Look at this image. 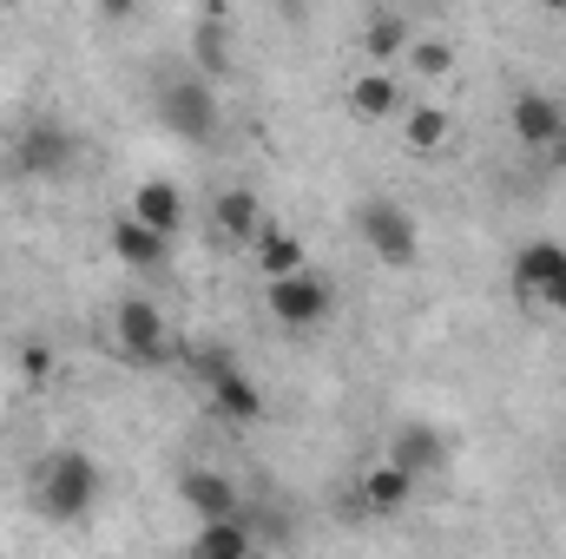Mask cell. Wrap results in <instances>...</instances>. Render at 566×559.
I'll list each match as a JSON object with an SVG mask.
<instances>
[{
	"label": "cell",
	"instance_id": "cell-18",
	"mask_svg": "<svg viewBox=\"0 0 566 559\" xmlns=\"http://www.w3.org/2000/svg\"><path fill=\"white\" fill-rule=\"evenodd\" d=\"M409 40H416L409 13H369V27H363V53H369L376 66H396V60L409 53Z\"/></svg>",
	"mask_w": 566,
	"mask_h": 559
},
{
	"label": "cell",
	"instance_id": "cell-24",
	"mask_svg": "<svg viewBox=\"0 0 566 559\" xmlns=\"http://www.w3.org/2000/svg\"><path fill=\"white\" fill-rule=\"evenodd\" d=\"M133 7H139V0H99V13H106V20H133Z\"/></svg>",
	"mask_w": 566,
	"mask_h": 559
},
{
	"label": "cell",
	"instance_id": "cell-16",
	"mask_svg": "<svg viewBox=\"0 0 566 559\" xmlns=\"http://www.w3.org/2000/svg\"><path fill=\"white\" fill-rule=\"evenodd\" d=\"M251 547H258L251 507H244V514H218V520H205L198 540H191V553H205V559H244Z\"/></svg>",
	"mask_w": 566,
	"mask_h": 559
},
{
	"label": "cell",
	"instance_id": "cell-3",
	"mask_svg": "<svg viewBox=\"0 0 566 559\" xmlns=\"http://www.w3.org/2000/svg\"><path fill=\"white\" fill-rule=\"evenodd\" d=\"M356 238L369 244V257L376 264H416V251H422V231H416V218H409V204H396V198H363V211H356Z\"/></svg>",
	"mask_w": 566,
	"mask_h": 559
},
{
	"label": "cell",
	"instance_id": "cell-15",
	"mask_svg": "<svg viewBox=\"0 0 566 559\" xmlns=\"http://www.w3.org/2000/svg\"><path fill=\"white\" fill-rule=\"evenodd\" d=\"M211 231H218L224 244H258V231H264V211H258V191H244V184H231V191H218V198H211Z\"/></svg>",
	"mask_w": 566,
	"mask_h": 559
},
{
	"label": "cell",
	"instance_id": "cell-4",
	"mask_svg": "<svg viewBox=\"0 0 566 559\" xmlns=\"http://www.w3.org/2000/svg\"><path fill=\"white\" fill-rule=\"evenodd\" d=\"M113 336H119V356H126V362H145V369L171 356V329H165L158 303H145V296H119V309H113Z\"/></svg>",
	"mask_w": 566,
	"mask_h": 559
},
{
	"label": "cell",
	"instance_id": "cell-13",
	"mask_svg": "<svg viewBox=\"0 0 566 559\" xmlns=\"http://www.w3.org/2000/svg\"><path fill=\"white\" fill-rule=\"evenodd\" d=\"M389 461H402L416 481H422V474H441V467H448V434L428 428V421H402V428L389 434Z\"/></svg>",
	"mask_w": 566,
	"mask_h": 559
},
{
	"label": "cell",
	"instance_id": "cell-26",
	"mask_svg": "<svg viewBox=\"0 0 566 559\" xmlns=\"http://www.w3.org/2000/svg\"><path fill=\"white\" fill-rule=\"evenodd\" d=\"M534 7H566V0H534Z\"/></svg>",
	"mask_w": 566,
	"mask_h": 559
},
{
	"label": "cell",
	"instance_id": "cell-21",
	"mask_svg": "<svg viewBox=\"0 0 566 559\" xmlns=\"http://www.w3.org/2000/svg\"><path fill=\"white\" fill-rule=\"evenodd\" d=\"M198 66H205V80H224L231 73V46H224V27L218 20L198 27Z\"/></svg>",
	"mask_w": 566,
	"mask_h": 559
},
{
	"label": "cell",
	"instance_id": "cell-9",
	"mask_svg": "<svg viewBox=\"0 0 566 559\" xmlns=\"http://www.w3.org/2000/svg\"><path fill=\"white\" fill-rule=\"evenodd\" d=\"M514 289H521L527 303L560 309L566 303V244H554V238L521 244V257H514Z\"/></svg>",
	"mask_w": 566,
	"mask_h": 559
},
{
	"label": "cell",
	"instance_id": "cell-7",
	"mask_svg": "<svg viewBox=\"0 0 566 559\" xmlns=\"http://www.w3.org/2000/svg\"><path fill=\"white\" fill-rule=\"evenodd\" d=\"M507 119H514L521 151H534V158H566V106L554 93H521Z\"/></svg>",
	"mask_w": 566,
	"mask_h": 559
},
{
	"label": "cell",
	"instance_id": "cell-8",
	"mask_svg": "<svg viewBox=\"0 0 566 559\" xmlns=\"http://www.w3.org/2000/svg\"><path fill=\"white\" fill-rule=\"evenodd\" d=\"M73 158H80V139L66 126H46V119L20 126V139H13V171L20 178H66Z\"/></svg>",
	"mask_w": 566,
	"mask_h": 559
},
{
	"label": "cell",
	"instance_id": "cell-14",
	"mask_svg": "<svg viewBox=\"0 0 566 559\" xmlns=\"http://www.w3.org/2000/svg\"><path fill=\"white\" fill-rule=\"evenodd\" d=\"M113 257H119L126 271H165V264H171V238L151 231L145 218H119V224H113Z\"/></svg>",
	"mask_w": 566,
	"mask_h": 559
},
{
	"label": "cell",
	"instance_id": "cell-27",
	"mask_svg": "<svg viewBox=\"0 0 566 559\" xmlns=\"http://www.w3.org/2000/svg\"><path fill=\"white\" fill-rule=\"evenodd\" d=\"M560 316H566V303H560Z\"/></svg>",
	"mask_w": 566,
	"mask_h": 559
},
{
	"label": "cell",
	"instance_id": "cell-25",
	"mask_svg": "<svg viewBox=\"0 0 566 559\" xmlns=\"http://www.w3.org/2000/svg\"><path fill=\"white\" fill-rule=\"evenodd\" d=\"M409 7H441V0H409Z\"/></svg>",
	"mask_w": 566,
	"mask_h": 559
},
{
	"label": "cell",
	"instance_id": "cell-6",
	"mask_svg": "<svg viewBox=\"0 0 566 559\" xmlns=\"http://www.w3.org/2000/svg\"><path fill=\"white\" fill-rule=\"evenodd\" d=\"M271 316L283 329H316L329 309H336V289L316 277V271H290V277H271Z\"/></svg>",
	"mask_w": 566,
	"mask_h": 559
},
{
	"label": "cell",
	"instance_id": "cell-20",
	"mask_svg": "<svg viewBox=\"0 0 566 559\" xmlns=\"http://www.w3.org/2000/svg\"><path fill=\"white\" fill-rule=\"evenodd\" d=\"M448 133H454V126H448V113H441V106H416V113H402V139H409V151H441V145H448Z\"/></svg>",
	"mask_w": 566,
	"mask_h": 559
},
{
	"label": "cell",
	"instance_id": "cell-19",
	"mask_svg": "<svg viewBox=\"0 0 566 559\" xmlns=\"http://www.w3.org/2000/svg\"><path fill=\"white\" fill-rule=\"evenodd\" d=\"M251 251H258V271H264V283L303 271V238H296V231H283V224H264Z\"/></svg>",
	"mask_w": 566,
	"mask_h": 559
},
{
	"label": "cell",
	"instance_id": "cell-22",
	"mask_svg": "<svg viewBox=\"0 0 566 559\" xmlns=\"http://www.w3.org/2000/svg\"><path fill=\"white\" fill-rule=\"evenodd\" d=\"M409 60H416V73H422V80H441V73L454 66V46H448V40H434V33H416V40H409Z\"/></svg>",
	"mask_w": 566,
	"mask_h": 559
},
{
	"label": "cell",
	"instance_id": "cell-10",
	"mask_svg": "<svg viewBox=\"0 0 566 559\" xmlns=\"http://www.w3.org/2000/svg\"><path fill=\"white\" fill-rule=\"evenodd\" d=\"M178 507H191L198 520H218V514H244V494L218 467H185L178 474Z\"/></svg>",
	"mask_w": 566,
	"mask_h": 559
},
{
	"label": "cell",
	"instance_id": "cell-23",
	"mask_svg": "<svg viewBox=\"0 0 566 559\" xmlns=\"http://www.w3.org/2000/svg\"><path fill=\"white\" fill-rule=\"evenodd\" d=\"M46 362H53L46 342H27V376H46Z\"/></svg>",
	"mask_w": 566,
	"mask_h": 559
},
{
	"label": "cell",
	"instance_id": "cell-5",
	"mask_svg": "<svg viewBox=\"0 0 566 559\" xmlns=\"http://www.w3.org/2000/svg\"><path fill=\"white\" fill-rule=\"evenodd\" d=\"M198 369H205V389H211V409L224 421H264V389L224 356V349H205L198 356Z\"/></svg>",
	"mask_w": 566,
	"mask_h": 559
},
{
	"label": "cell",
	"instance_id": "cell-1",
	"mask_svg": "<svg viewBox=\"0 0 566 559\" xmlns=\"http://www.w3.org/2000/svg\"><path fill=\"white\" fill-rule=\"evenodd\" d=\"M33 500H40V514H46V520H86V514L99 507V461H93V454H80V447L46 454Z\"/></svg>",
	"mask_w": 566,
	"mask_h": 559
},
{
	"label": "cell",
	"instance_id": "cell-2",
	"mask_svg": "<svg viewBox=\"0 0 566 559\" xmlns=\"http://www.w3.org/2000/svg\"><path fill=\"white\" fill-rule=\"evenodd\" d=\"M218 93H211V80L205 73H178V80H165L158 86V126L165 133H178L185 145H211L218 139Z\"/></svg>",
	"mask_w": 566,
	"mask_h": 559
},
{
	"label": "cell",
	"instance_id": "cell-12",
	"mask_svg": "<svg viewBox=\"0 0 566 559\" xmlns=\"http://www.w3.org/2000/svg\"><path fill=\"white\" fill-rule=\"evenodd\" d=\"M356 500H363V514H382V520H389V514H402V507L416 500V474H409L402 461H389V454H382V461L363 474Z\"/></svg>",
	"mask_w": 566,
	"mask_h": 559
},
{
	"label": "cell",
	"instance_id": "cell-11",
	"mask_svg": "<svg viewBox=\"0 0 566 559\" xmlns=\"http://www.w3.org/2000/svg\"><path fill=\"white\" fill-rule=\"evenodd\" d=\"M349 113L356 119H402L409 113V86L396 80V66H369L349 80Z\"/></svg>",
	"mask_w": 566,
	"mask_h": 559
},
{
	"label": "cell",
	"instance_id": "cell-17",
	"mask_svg": "<svg viewBox=\"0 0 566 559\" xmlns=\"http://www.w3.org/2000/svg\"><path fill=\"white\" fill-rule=\"evenodd\" d=\"M133 218H145V224L165 231V238H178V231H185V191H178L171 178H145L139 191H133Z\"/></svg>",
	"mask_w": 566,
	"mask_h": 559
}]
</instances>
